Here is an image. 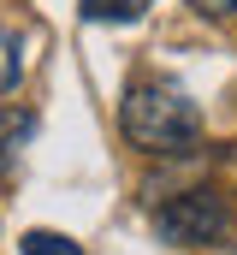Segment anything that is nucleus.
I'll use <instances>...</instances> for the list:
<instances>
[{
  "mask_svg": "<svg viewBox=\"0 0 237 255\" xmlns=\"http://www.w3.org/2000/svg\"><path fill=\"white\" fill-rule=\"evenodd\" d=\"M118 130L130 148L142 154H184L202 142V113L196 101L178 89V83H160V77H142L124 89L118 101Z\"/></svg>",
  "mask_w": 237,
  "mask_h": 255,
  "instance_id": "nucleus-1",
  "label": "nucleus"
},
{
  "mask_svg": "<svg viewBox=\"0 0 237 255\" xmlns=\"http://www.w3.org/2000/svg\"><path fill=\"white\" fill-rule=\"evenodd\" d=\"M226 232H232V208H226V196L208 190V184L154 208V238L172 244V250H208V244H220Z\"/></svg>",
  "mask_w": 237,
  "mask_h": 255,
  "instance_id": "nucleus-2",
  "label": "nucleus"
},
{
  "mask_svg": "<svg viewBox=\"0 0 237 255\" xmlns=\"http://www.w3.org/2000/svg\"><path fill=\"white\" fill-rule=\"evenodd\" d=\"M77 12L89 24H136L148 12V0H77Z\"/></svg>",
  "mask_w": 237,
  "mask_h": 255,
  "instance_id": "nucleus-3",
  "label": "nucleus"
},
{
  "mask_svg": "<svg viewBox=\"0 0 237 255\" xmlns=\"http://www.w3.org/2000/svg\"><path fill=\"white\" fill-rule=\"evenodd\" d=\"M30 125H36L30 113H0V178L12 172V148L30 136Z\"/></svg>",
  "mask_w": 237,
  "mask_h": 255,
  "instance_id": "nucleus-4",
  "label": "nucleus"
},
{
  "mask_svg": "<svg viewBox=\"0 0 237 255\" xmlns=\"http://www.w3.org/2000/svg\"><path fill=\"white\" fill-rule=\"evenodd\" d=\"M18 250H24V255H83L65 232H24V238H18Z\"/></svg>",
  "mask_w": 237,
  "mask_h": 255,
  "instance_id": "nucleus-5",
  "label": "nucleus"
},
{
  "mask_svg": "<svg viewBox=\"0 0 237 255\" xmlns=\"http://www.w3.org/2000/svg\"><path fill=\"white\" fill-rule=\"evenodd\" d=\"M190 6H196L202 18H232L237 12V0H190Z\"/></svg>",
  "mask_w": 237,
  "mask_h": 255,
  "instance_id": "nucleus-6",
  "label": "nucleus"
}]
</instances>
